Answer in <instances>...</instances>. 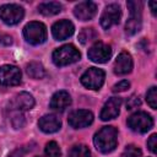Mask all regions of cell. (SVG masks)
<instances>
[{
  "label": "cell",
  "mask_w": 157,
  "mask_h": 157,
  "mask_svg": "<svg viewBox=\"0 0 157 157\" xmlns=\"http://www.w3.org/2000/svg\"><path fill=\"white\" fill-rule=\"evenodd\" d=\"M96 148L102 153H109L117 147L118 131L114 126H103L93 137Z\"/></svg>",
  "instance_id": "obj_1"
},
{
  "label": "cell",
  "mask_w": 157,
  "mask_h": 157,
  "mask_svg": "<svg viewBox=\"0 0 157 157\" xmlns=\"http://www.w3.org/2000/svg\"><path fill=\"white\" fill-rule=\"evenodd\" d=\"M52 58H53V63L56 66H65V65H70L72 63L78 61L81 58V54L76 49L75 45L65 44V45L55 49Z\"/></svg>",
  "instance_id": "obj_2"
},
{
  "label": "cell",
  "mask_w": 157,
  "mask_h": 157,
  "mask_svg": "<svg viewBox=\"0 0 157 157\" xmlns=\"http://www.w3.org/2000/svg\"><path fill=\"white\" fill-rule=\"evenodd\" d=\"M128 9L130 12V17L126 21L125 25V32L129 36H132L137 33L141 29L142 26V20H141V13H142V2L141 1H128Z\"/></svg>",
  "instance_id": "obj_3"
},
{
  "label": "cell",
  "mask_w": 157,
  "mask_h": 157,
  "mask_svg": "<svg viewBox=\"0 0 157 157\" xmlns=\"http://www.w3.org/2000/svg\"><path fill=\"white\" fill-rule=\"evenodd\" d=\"M23 36L29 44H33V45L42 44L47 39V27L42 22L32 21L25 26Z\"/></svg>",
  "instance_id": "obj_4"
},
{
  "label": "cell",
  "mask_w": 157,
  "mask_h": 157,
  "mask_svg": "<svg viewBox=\"0 0 157 157\" xmlns=\"http://www.w3.org/2000/svg\"><path fill=\"white\" fill-rule=\"evenodd\" d=\"M128 125L132 131L144 134L153 126V119L146 112H136L128 118Z\"/></svg>",
  "instance_id": "obj_5"
},
{
  "label": "cell",
  "mask_w": 157,
  "mask_h": 157,
  "mask_svg": "<svg viewBox=\"0 0 157 157\" xmlns=\"http://www.w3.org/2000/svg\"><path fill=\"white\" fill-rule=\"evenodd\" d=\"M25 16V10L17 4H6L0 6V20L6 25H16Z\"/></svg>",
  "instance_id": "obj_6"
},
{
  "label": "cell",
  "mask_w": 157,
  "mask_h": 157,
  "mask_svg": "<svg viewBox=\"0 0 157 157\" xmlns=\"http://www.w3.org/2000/svg\"><path fill=\"white\" fill-rule=\"evenodd\" d=\"M105 74L102 69L90 67L81 76V83L90 90H99L104 82Z\"/></svg>",
  "instance_id": "obj_7"
},
{
  "label": "cell",
  "mask_w": 157,
  "mask_h": 157,
  "mask_svg": "<svg viewBox=\"0 0 157 157\" xmlns=\"http://www.w3.org/2000/svg\"><path fill=\"white\" fill-rule=\"evenodd\" d=\"M87 56L93 63H98V64L107 63L112 56V48H110V45H108L103 42H96L88 49Z\"/></svg>",
  "instance_id": "obj_8"
},
{
  "label": "cell",
  "mask_w": 157,
  "mask_h": 157,
  "mask_svg": "<svg viewBox=\"0 0 157 157\" xmlns=\"http://www.w3.org/2000/svg\"><path fill=\"white\" fill-rule=\"evenodd\" d=\"M121 10L118 4H109L105 6L103 13L101 15V26L104 29H109L112 26L118 25L120 22Z\"/></svg>",
  "instance_id": "obj_9"
},
{
  "label": "cell",
  "mask_w": 157,
  "mask_h": 157,
  "mask_svg": "<svg viewBox=\"0 0 157 157\" xmlns=\"http://www.w3.org/2000/svg\"><path fill=\"white\" fill-rule=\"evenodd\" d=\"M67 121H69L70 126L74 129L86 128L92 124L93 114H92V112H90L87 109H77L69 114Z\"/></svg>",
  "instance_id": "obj_10"
},
{
  "label": "cell",
  "mask_w": 157,
  "mask_h": 157,
  "mask_svg": "<svg viewBox=\"0 0 157 157\" xmlns=\"http://www.w3.org/2000/svg\"><path fill=\"white\" fill-rule=\"evenodd\" d=\"M21 82V70L15 65H2L0 67V85L16 86Z\"/></svg>",
  "instance_id": "obj_11"
},
{
  "label": "cell",
  "mask_w": 157,
  "mask_h": 157,
  "mask_svg": "<svg viewBox=\"0 0 157 157\" xmlns=\"http://www.w3.org/2000/svg\"><path fill=\"white\" fill-rule=\"evenodd\" d=\"M120 105H121V98L120 97L109 98L105 102V104L103 105V108L101 110V114H99V118L103 121L112 120V119L117 118L120 113Z\"/></svg>",
  "instance_id": "obj_12"
},
{
  "label": "cell",
  "mask_w": 157,
  "mask_h": 157,
  "mask_svg": "<svg viewBox=\"0 0 157 157\" xmlns=\"http://www.w3.org/2000/svg\"><path fill=\"white\" fill-rule=\"evenodd\" d=\"M74 25L69 20H60L55 22L52 27V34L56 40H64L72 36L74 33Z\"/></svg>",
  "instance_id": "obj_13"
},
{
  "label": "cell",
  "mask_w": 157,
  "mask_h": 157,
  "mask_svg": "<svg viewBox=\"0 0 157 157\" xmlns=\"http://www.w3.org/2000/svg\"><path fill=\"white\" fill-rule=\"evenodd\" d=\"M97 13V5L93 1H82L74 9V15L81 21L92 20Z\"/></svg>",
  "instance_id": "obj_14"
},
{
  "label": "cell",
  "mask_w": 157,
  "mask_h": 157,
  "mask_svg": "<svg viewBox=\"0 0 157 157\" xmlns=\"http://www.w3.org/2000/svg\"><path fill=\"white\" fill-rule=\"evenodd\" d=\"M132 70V58L129 53L121 52L114 63V72L117 75H126Z\"/></svg>",
  "instance_id": "obj_15"
},
{
  "label": "cell",
  "mask_w": 157,
  "mask_h": 157,
  "mask_svg": "<svg viewBox=\"0 0 157 157\" xmlns=\"http://www.w3.org/2000/svg\"><path fill=\"white\" fill-rule=\"evenodd\" d=\"M38 126L39 129L43 131V132H47V134H52V132H55L60 129L61 126V121L60 119L54 115V114H48V115H44L39 120H38Z\"/></svg>",
  "instance_id": "obj_16"
},
{
  "label": "cell",
  "mask_w": 157,
  "mask_h": 157,
  "mask_svg": "<svg viewBox=\"0 0 157 157\" xmlns=\"http://www.w3.org/2000/svg\"><path fill=\"white\" fill-rule=\"evenodd\" d=\"M71 104V97L66 91H58L53 94L52 99H50V108L58 112H63L65 110L69 105Z\"/></svg>",
  "instance_id": "obj_17"
},
{
  "label": "cell",
  "mask_w": 157,
  "mask_h": 157,
  "mask_svg": "<svg viewBox=\"0 0 157 157\" xmlns=\"http://www.w3.org/2000/svg\"><path fill=\"white\" fill-rule=\"evenodd\" d=\"M13 109H18V110H29L33 108L34 105V98L32 94L27 93V92H20L18 94H16L11 102Z\"/></svg>",
  "instance_id": "obj_18"
},
{
  "label": "cell",
  "mask_w": 157,
  "mask_h": 157,
  "mask_svg": "<svg viewBox=\"0 0 157 157\" xmlns=\"http://www.w3.org/2000/svg\"><path fill=\"white\" fill-rule=\"evenodd\" d=\"M38 11L44 16H53V15H56L61 11V5L59 2H55V1L42 2L38 6Z\"/></svg>",
  "instance_id": "obj_19"
},
{
  "label": "cell",
  "mask_w": 157,
  "mask_h": 157,
  "mask_svg": "<svg viewBox=\"0 0 157 157\" xmlns=\"http://www.w3.org/2000/svg\"><path fill=\"white\" fill-rule=\"evenodd\" d=\"M26 71H27V74H28L29 77L36 78V80L43 78L45 76V70H44L43 65L40 63H37V61H32V63L27 64Z\"/></svg>",
  "instance_id": "obj_20"
},
{
  "label": "cell",
  "mask_w": 157,
  "mask_h": 157,
  "mask_svg": "<svg viewBox=\"0 0 157 157\" xmlns=\"http://www.w3.org/2000/svg\"><path fill=\"white\" fill-rule=\"evenodd\" d=\"M91 152L86 145H75L70 148L67 157H90Z\"/></svg>",
  "instance_id": "obj_21"
},
{
  "label": "cell",
  "mask_w": 157,
  "mask_h": 157,
  "mask_svg": "<svg viewBox=\"0 0 157 157\" xmlns=\"http://www.w3.org/2000/svg\"><path fill=\"white\" fill-rule=\"evenodd\" d=\"M97 38V33L93 28H83L78 34V40L81 44H87L88 42Z\"/></svg>",
  "instance_id": "obj_22"
},
{
  "label": "cell",
  "mask_w": 157,
  "mask_h": 157,
  "mask_svg": "<svg viewBox=\"0 0 157 157\" xmlns=\"http://www.w3.org/2000/svg\"><path fill=\"white\" fill-rule=\"evenodd\" d=\"M44 152H45V157H60V155H61L60 148L55 141H49L45 145Z\"/></svg>",
  "instance_id": "obj_23"
},
{
  "label": "cell",
  "mask_w": 157,
  "mask_h": 157,
  "mask_svg": "<svg viewBox=\"0 0 157 157\" xmlns=\"http://www.w3.org/2000/svg\"><path fill=\"white\" fill-rule=\"evenodd\" d=\"M146 101L152 109L157 108V87L152 86L146 93Z\"/></svg>",
  "instance_id": "obj_24"
},
{
  "label": "cell",
  "mask_w": 157,
  "mask_h": 157,
  "mask_svg": "<svg viewBox=\"0 0 157 157\" xmlns=\"http://www.w3.org/2000/svg\"><path fill=\"white\" fill-rule=\"evenodd\" d=\"M141 150L135 145H128L123 152V157H141Z\"/></svg>",
  "instance_id": "obj_25"
},
{
  "label": "cell",
  "mask_w": 157,
  "mask_h": 157,
  "mask_svg": "<svg viewBox=\"0 0 157 157\" xmlns=\"http://www.w3.org/2000/svg\"><path fill=\"white\" fill-rule=\"evenodd\" d=\"M11 121H12V125H13L15 129H21V128H23V125H25V118H23V115H22L21 113L13 114Z\"/></svg>",
  "instance_id": "obj_26"
},
{
  "label": "cell",
  "mask_w": 157,
  "mask_h": 157,
  "mask_svg": "<svg viewBox=\"0 0 157 157\" xmlns=\"http://www.w3.org/2000/svg\"><path fill=\"white\" fill-rule=\"evenodd\" d=\"M130 87V82L128 80H121L113 86V92H124Z\"/></svg>",
  "instance_id": "obj_27"
},
{
  "label": "cell",
  "mask_w": 157,
  "mask_h": 157,
  "mask_svg": "<svg viewBox=\"0 0 157 157\" xmlns=\"http://www.w3.org/2000/svg\"><path fill=\"white\" fill-rule=\"evenodd\" d=\"M140 104H141V99L139 98V96H131V97L128 98V101H126V109L137 108Z\"/></svg>",
  "instance_id": "obj_28"
},
{
  "label": "cell",
  "mask_w": 157,
  "mask_h": 157,
  "mask_svg": "<svg viewBox=\"0 0 157 157\" xmlns=\"http://www.w3.org/2000/svg\"><path fill=\"white\" fill-rule=\"evenodd\" d=\"M147 147L150 148V151L152 153L157 152V135L156 134H152L150 136V139L147 140Z\"/></svg>",
  "instance_id": "obj_29"
},
{
  "label": "cell",
  "mask_w": 157,
  "mask_h": 157,
  "mask_svg": "<svg viewBox=\"0 0 157 157\" xmlns=\"http://www.w3.org/2000/svg\"><path fill=\"white\" fill-rule=\"evenodd\" d=\"M150 7H151V11H152V15L156 16V1H150Z\"/></svg>",
  "instance_id": "obj_30"
},
{
  "label": "cell",
  "mask_w": 157,
  "mask_h": 157,
  "mask_svg": "<svg viewBox=\"0 0 157 157\" xmlns=\"http://www.w3.org/2000/svg\"><path fill=\"white\" fill-rule=\"evenodd\" d=\"M37 157H38V156H37Z\"/></svg>",
  "instance_id": "obj_31"
}]
</instances>
